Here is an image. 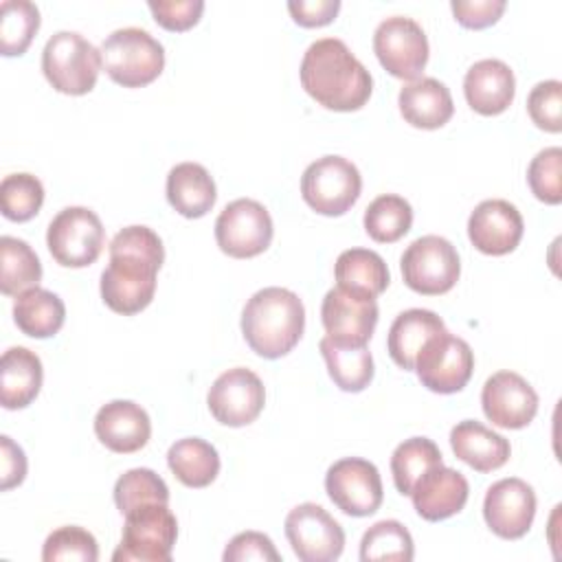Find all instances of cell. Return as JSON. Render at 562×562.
<instances>
[{"instance_id":"83f0119b","label":"cell","mask_w":562,"mask_h":562,"mask_svg":"<svg viewBox=\"0 0 562 562\" xmlns=\"http://www.w3.org/2000/svg\"><path fill=\"white\" fill-rule=\"evenodd\" d=\"M318 349L325 358L329 378L340 391L360 393L373 380V358L367 345H347L323 336Z\"/></svg>"},{"instance_id":"5b68a950","label":"cell","mask_w":562,"mask_h":562,"mask_svg":"<svg viewBox=\"0 0 562 562\" xmlns=\"http://www.w3.org/2000/svg\"><path fill=\"white\" fill-rule=\"evenodd\" d=\"M101 50L77 31H57L42 50V72L64 94H88L101 70Z\"/></svg>"},{"instance_id":"7bdbcfd3","label":"cell","mask_w":562,"mask_h":562,"mask_svg":"<svg viewBox=\"0 0 562 562\" xmlns=\"http://www.w3.org/2000/svg\"><path fill=\"white\" fill-rule=\"evenodd\" d=\"M224 562H244V560H270L279 562L281 553L277 551L274 542L261 531H241L231 538L224 549Z\"/></svg>"},{"instance_id":"5bb4252c","label":"cell","mask_w":562,"mask_h":562,"mask_svg":"<svg viewBox=\"0 0 562 562\" xmlns=\"http://www.w3.org/2000/svg\"><path fill=\"white\" fill-rule=\"evenodd\" d=\"M285 538L301 562H331L345 549V531L334 516L316 505L301 503L285 516Z\"/></svg>"},{"instance_id":"277c9868","label":"cell","mask_w":562,"mask_h":562,"mask_svg":"<svg viewBox=\"0 0 562 562\" xmlns=\"http://www.w3.org/2000/svg\"><path fill=\"white\" fill-rule=\"evenodd\" d=\"M101 61L114 83L123 88H143L162 72L165 48L149 31L125 26L112 31L103 40Z\"/></svg>"},{"instance_id":"f1b7e54d","label":"cell","mask_w":562,"mask_h":562,"mask_svg":"<svg viewBox=\"0 0 562 562\" xmlns=\"http://www.w3.org/2000/svg\"><path fill=\"white\" fill-rule=\"evenodd\" d=\"M336 285L375 299L389 288V268L384 259L369 248H349L342 250L334 266Z\"/></svg>"},{"instance_id":"9a60e30c","label":"cell","mask_w":562,"mask_h":562,"mask_svg":"<svg viewBox=\"0 0 562 562\" xmlns=\"http://www.w3.org/2000/svg\"><path fill=\"white\" fill-rule=\"evenodd\" d=\"M206 404L215 422H220L222 426H248L263 411L266 389L255 371L246 367H235L215 378L209 389Z\"/></svg>"},{"instance_id":"7402d4cb","label":"cell","mask_w":562,"mask_h":562,"mask_svg":"<svg viewBox=\"0 0 562 562\" xmlns=\"http://www.w3.org/2000/svg\"><path fill=\"white\" fill-rule=\"evenodd\" d=\"M463 94L474 112L496 116L514 101V70L503 59H481L468 68L463 77Z\"/></svg>"},{"instance_id":"bcb514c9","label":"cell","mask_w":562,"mask_h":562,"mask_svg":"<svg viewBox=\"0 0 562 562\" xmlns=\"http://www.w3.org/2000/svg\"><path fill=\"white\" fill-rule=\"evenodd\" d=\"M26 476V457L24 450L9 437H0V490L7 492L20 485Z\"/></svg>"},{"instance_id":"484cf974","label":"cell","mask_w":562,"mask_h":562,"mask_svg":"<svg viewBox=\"0 0 562 562\" xmlns=\"http://www.w3.org/2000/svg\"><path fill=\"white\" fill-rule=\"evenodd\" d=\"M443 329H446L443 321L430 310L411 307L400 312L391 323V329L386 336V349L391 360L404 371H413L415 358L424 347V342Z\"/></svg>"},{"instance_id":"8992f818","label":"cell","mask_w":562,"mask_h":562,"mask_svg":"<svg viewBox=\"0 0 562 562\" xmlns=\"http://www.w3.org/2000/svg\"><path fill=\"white\" fill-rule=\"evenodd\" d=\"M178 538V520L169 505L149 503L125 514L123 538L114 562H169Z\"/></svg>"},{"instance_id":"f6af8a7d","label":"cell","mask_w":562,"mask_h":562,"mask_svg":"<svg viewBox=\"0 0 562 562\" xmlns=\"http://www.w3.org/2000/svg\"><path fill=\"white\" fill-rule=\"evenodd\" d=\"M288 11L299 26L316 29L329 24L340 11V0H292Z\"/></svg>"},{"instance_id":"d6a6232c","label":"cell","mask_w":562,"mask_h":562,"mask_svg":"<svg viewBox=\"0 0 562 562\" xmlns=\"http://www.w3.org/2000/svg\"><path fill=\"white\" fill-rule=\"evenodd\" d=\"M443 463L441 450L428 437H411L404 439L391 454V474L400 494L408 496L413 485L426 474L430 468Z\"/></svg>"},{"instance_id":"4dcf8cb0","label":"cell","mask_w":562,"mask_h":562,"mask_svg":"<svg viewBox=\"0 0 562 562\" xmlns=\"http://www.w3.org/2000/svg\"><path fill=\"white\" fill-rule=\"evenodd\" d=\"M167 465L182 485L206 487L220 474V454L209 441L184 437L167 450Z\"/></svg>"},{"instance_id":"4fadbf2b","label":"cell","mask_w":562,"mask_h":562,"mask_svg":"<svg viewBox=\"0 0 562 562\" xmlns=\"http://www.w3.org/2000/svg\"><path fill=\"white\" fill-rule=\"evenodd\" d=\"M329 501L347 516H371L380 509L384 490L378 468L360 457H345L329 465L325 474Z\"/></svg>"},{"instance_id":"603a6c76","label":"cell","mask_w":562,"mask_h":562,"mask_svg":"<svg viewBox=\"0 0 562 562\" xmlns=\"http://www.w3.org/2000/svg\"><path fill=\"white\" fill-rule=\"evenodd\" d=\"M397 105L404 121L419 130L443 127L454 114V103L448 86L435 77H419L402 86L397 94Z\"/></svg>"},{"instance_id":"ee69618b","label":"cell","mask_w":562,"mask_h":562,"mask_svg":"<svg viewBox=\"0 0 562 562\" xmlns=\"http://www.w3.org/2000/svg\"><path fill=\"white\" fill-rule=\"evenodd\" d=\"M454 20L465 29H485L498 22L505 11V0H452Z\"/></svg>"},{"instance_id":"8fae6325","label":"cell","mask_w":562,"mask_h":562,"mask_svg":"<svg viewBox=\"0 0 562 562\" xmlns=\"http://www.w3.org/2000/svg\"><path fill=\"white\" fill-rule=\"evenodd\" d=\"M272 233L268 209L250 198L228 202L215 220V241L224 255L235 259L261 255L270 246Z\"/></svg>"},{"instance_id":"4316f807","label":"cell","mask_w":562,"mask_h":562,"mask_svg":"<svg viewBox=\"0 0 562 562\" xmlns=\"http://www.w3.org/2000/svg\"><path fill=\"white\" fill-rule=\"evenodd\" d=\"M167 200L184 217L195 220L206 215L215 200V182L198 162H178L167 176Z\"/></svg>"},{"instance_id":"6da1fadb","label":"cell","mask_w":562,"mask_h":562,"mask_svg":"<svg viewBox=\"0 0 562 562\" xmlns=\"http://www.w3.org/2000/svg\"><path fill=\"white\" fill-rule=\"evenodd\" d=\"M108 250L110 263L101 272V299L116 314H138L156 292V274L165 261L162 239L149 226L134 224L119 231Z\"/></svg>"},{"instance_id":"836d02e7","label":"cell","mask_w":562,"mask_h":562,"mask_svg":"<svg viewBox=\"0 0 562 562\" xmlns=\"http://www.w3.org/2000/svg\"><path fill=\"white\" fill-rule=\"evenodd\" d=\"M364 231L378 244H393L402 239L413 224V209L408 200L395 193L378 195L364 211Z\"/></svg>"},{"instance_id":"3957f363","label":"cell","mask_w":562,"mask_h":562,"mask_svg":"<svg viewBox=\"0 0 562 562\" xmlns=\"http://www.w3.org/2000/svg\"><path fill=\"white\" fill-rule=\"evenodd\" d=\"M305 307L301 299L279 285L257 290L241 312V334L248 347L268 360L290 353L303 336Z\"/></svg>"},{"instance_id":"44dd1931","label":"cell","mask_w":562,"mask_h":562,"mask_svg":"<svg viewBox=\"0 0 562 562\" xmlns=\"http://www.w3.org/2000/svg\"><path fill=\"white\" fill-rule=\"evenodd\" d=\"M94 435L112 452L130 454L151 437V422L147 411L132 400H112L94 415Z\"/></svg>"},{"instance_id":"f35d334b","label":"cell","mask_w":562,"mask_h":562,"mask_svg":"<svg viewBox=\"0 0 562 562\" xmlns=\"http://www.w3.org/2000/svg\"><path fill=\"white\" fill-rule=\"evenodd\" d=\"M44 562H97V538L77 525H64L48 533L42 547Z\"/></svg>"},{"instance_id":"30bf717a","label":"cell","mask_w":562,"mask_h":562,"mask_svg":"<svg viewBox=\"0 0 562 562\" xmlns=\"http://www.w3.org/2000/svg\"><path fill=\"white\" fill-rule=\"evenodd\" d=\"M415 371L428 391L450 395L470 382L474 353L463 338L443 329L424 342L415 358Z\"/></svg>"},{"instance_id":"74e56055","label":"cell","mask_w":562,"mask_h":562,"mask_svg":"<svg viewBox=\"0 0 562 562\" xmlns=\"http://www.w3.org/2000/svg\"><path fill=\"white\" fill-rule=\"evenodd\" d=\"M44 202V184L33 173H9L0 182V209L11 222L35 217Z\"/></svg>"},{"instance_id":"2e32d148","label":"cell","mask_w":562,"mask_h":562,"mask_svg":"<svg viewBox=\"0 0 562 562\" xmlns=\"http://www.w3.org/2000/svg\"><path fill=\"white\" fill-rule=\"evenodd\" d=\"M536 516L533 487L516 476L492 483L483 501V518L487 527L505 540L522 538Z\"/></svg>"},{"instance_id":"52a82bcc","label":"cell","mask_w":562,"mask_h":562,"mask_svg":"<svg viewBox=\"0 0 562 562\" xmlns=\"http://www.w3.org/2000/svg\"><path fill=\"white\" fill-rule=\"evenodd\" d=\"M362 191L358 167L342 156H323L310 162L301 176V195L321 215H345Z\"/></svg>"},{"instance_id":"e575fe53","label":"cell","mask_w":562,"mask_h":562,"mask_svg":"<svg viewBox=\"0 0 562 562\" xmlns=\"http://www.w3.org/2000/svg\"><path fill=\"white\" fill-rule=\"evenodd\" d=\"M415 555V544L408 529L400 520H380L371 525L360 540L362 562H411Z\"/></svg>"},{"instance_id":"d590c367","label":"cell","mask_w":562,"mask_h":562,"mask_svg":"<svg viewBox=\"0 0 562 562\" xmlns=\"http://www.w3.org/2000/svg\"><path fill=\"white\" fill-rule=\"evenodd\" d=\"M40 29V9L29 0L0 2V53L22 55Z\"/></svg>"},{"instance_id":"f546056e","label":"cell","mask_w":562,"mask_h":562,"mask_svg":"<svg viewBox=\"0 0 562 562\" xmlns=\"http://www.w3.org/2000/svg\"><path fill=\"white\" fill-rule=\"evenodd\" d=\"M13 321L18 329L31 338H50L61 329L66 307L55 292L37 285L15 296Z\"/></svg>"},{"instance_id":"d4e9b609","label":"cell","mask_w":562,"mask_h":562,"mask_svg":"<svg viewBox=\"0 0 562 562\" xmlns=\"http://www.w3.org/2000/svg\"><path fill=\"white\" fill-rule=\"evenodd\" d=\"M44 380L42 360L26 347H9L0 360V402L4 408H26Z\"/></svg>"},{"instance_id":"ac0fdd59","label":"cell","mask_w":562,"mask_h":562,"mask_svg":"<svg viewBox=\"0 0 562 562\" xmlns=\"http://www.w3.org/2000/svg\"><path fill=\"white\" fill-rule=\"evenodd\" d=\"M375 299L349 292L340 285L327 290L321 305V321L329 338L347 345H367L378 325Z\"/></svg>"},{"instance_id":"60d3db41","label":"cell","mask_w":562,"mask_h":562,"mask_svg":"<svg viewBox=\"0 0 562 562\" xmlns=\"http://www.w3.org/2000/svg\"><path fill=\"white\" fill-rule=\"evenodd\" d=\"M527 112L540 130L558 134L562 130V83L558 79L536 83L527 97Z\"/></svg>"},{"instance_id":"ab89813d","label":"cell","mask_w":562,"mask_h":562,"mask_svg":"<svg viewBox=\"0 0 562 562\" xmlns=\"http://www.w3.org/2000/svg\"><path fill=\"white\" fill-rule=\"evenodd\" d=\"M562 149L547 147L538 151L527 167V182L531 193L544 204L562 202Z\"/></svg>"},{"instance_id":"b9f144b4","label":"cell","mask_w":562,"mask_h":562,"mask_svg":"<svg viewBox=\"0 0 562 562\" xmlns=\"http://www.w3.org/2000/svg\"><path fill=\"white\" fill-rule=\"evenodd\" d=\"M154 20L167 31H187L198 24L204 2L202 0H149Z\"/></svg>"},{"instance_id":"cb8c5ba5","label":"cell","mask_w":562,"mask_h":562,"mask_svg":"<svg viewBox=\"0 0 562 562\" xmlns=\"http://www.w3.org/2000/svg\"><path fill=\"white\" fill-rule=\"evenodd\" d=\"M450 448L457 459L476 472H492L507 463L509 441L476 419H463L450 430Z\"/></svg>"},{"instance_id":"ffe728a7","label":"cell","mask_w":562,"mask_h":562,"mask_svg":"<svg viewBox=\"0 0 562 562\" xmlns=\"http://www.w3.org/2000/svg\"><path fill=\"white\" fill-rule=\"evenodd\" d=\"M468 479L459 470L439 463L419 476L408 496L424 520L439 522L459 514L468 503Z\"/></svg>"},{"instance_id":"1f68e13d","label":"cell","mask_w":562,"mask_h":562,"mask_svg":"<svg viewBox=\"0 0 562 562\" xmlns=\"http://www.w3.org/2000/svg\"><path fill=\"white\" fill-rule=\"evenodd\" d=\"M42 279V263L35 250L18 237L4 235L0 239V290L7 296H18L37 288Z\"/></svg>"},{"instance_id":"7a4b0ae2","label":"cell","mask_w":562,"mask_h":562,"mask_svg":"<svg viewBox=\"0 0 562 562\" xmlns=\"http://www.w3.org/2000/svg\"><path fill=\"white\" fill-rule=\"evenodd\" d=\"M301 86L323 108L334 112L360 110L373 90L371 72L338 37L312 42L301 59Z\"/></svg>"},{"instance_id":"7c38bea8","label":"cell","mask_w":562,"mask_h":562,"mask_svg":"<svg viewBox=\"0 0 562 562\" xmlns=\"http://www.w3.org/2000/svg\"><path fill=\"white\" fill-rule=\"evenodd\" d=\"M373 53L389 75L415 81L428 61V37L413 18L391 15L373 33Z\"/></svg>"},{"instance_id":"e0dca14e","label":"cell","mask_w":562,"mask_h":562,"mask_svg":"<svg viewBox=\"0 0 562 562\" xmlns=\"http://www.w3.org/2000/svg\"><path fill=\"white\" fill-rule=\"evenodd\" d=\"M481 406L494 426L518 430L536 417L538 393L522 375L514 371H496L483 384Z\"/></svg>"},{"instance_id":"9c48e42d","label":"cell","mask_w":562,"mask_h":562,"mask_svg":"<svg viewBox=\"0 0 562 562\" xmlns=\"http://www.w3.org/2000/svg\"><path fill=\"white\" fill-rule=\"evenodd\" d=\"M105 231L99 215L86 206H66L48 224L46 246L64 268H86L103 250Z\"/></svg>"},{"instance_id":"8d00e7d4","label":"cell","mask_w":562,"mask_h":562,"mask_svg":"<svg viewBox=\"0 0 562 562\" xmlns=\"http://www.w3.org/2000/svg\"><path fill=\"white\" fill-rule=\"evenodd\" d=\"M149 503L169 505V487L154 470L132 468L116 479L114 505L123 516L140 505H149Z\"/></svg>"},{"instance_id":"ba28073f","label":"cell","mask_w":562,"mask_h":562,"mask_svg":"<svg viewBox=\"0 0 562 562\" xmlns=\"http://www.w3.org/2000/svg\"><path fill=\"white\" fill-rule=\"evenodd\" d=\"M400 270L413 292L437 296L454 288L461 274V261L457 248L446 237L424 235L406 246Z\"/></svg>"},{"instance_id":"d6986e66","label":"cell","mask_w":562,"mask_h":562,"mask_svg":"<svg viewBox=\"0 0 562 562\" xmlns=\"http://www.w3.org/2000/svg\"><path fill=\"white\" fill-rule=\"evenodd\" d=\"M525 222L520 211L501 198L483 200L468 217V237L483 255L501 257L512 252L522 239Z\"/></svg>"}]
</instances>
